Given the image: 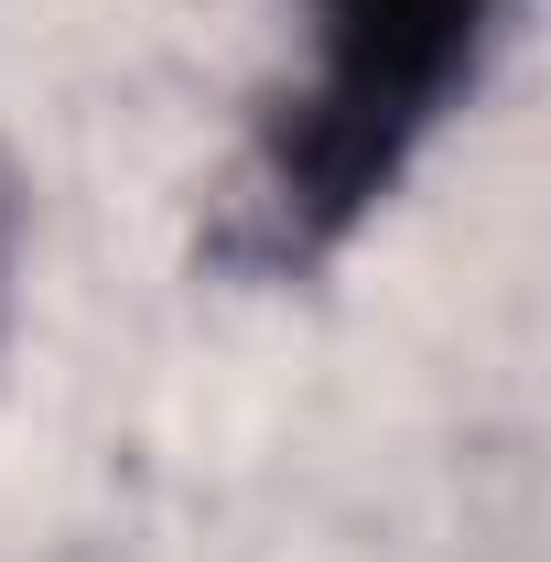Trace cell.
Returning <instances> with one entry per match:
<instances>
[{
    "mask_svg": "<svg viewBox=\"0 0 551 562\" xmlns=\"http://www.w3.org/2000/svg\"><path fill=\"white\" fill-rule=\"evenodd\" d=\"M508 22L519 0H303V66L249 140L238 260L271 281L336 260L486 87Z\"/></svg>",
    "mask_w": 551,
    "mask_h": 562,
    "instance_id": "obj_1",
    "label": "cell"
}]
</instances>
